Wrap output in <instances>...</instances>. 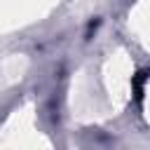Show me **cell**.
<instances>
[{
  "mask_svg": "<svg viewBox=\"0 0 150 150\" xmlns=\"http://www.w3.org/2000/svg\"><path fill=\"white\" fill-rule=\"evenodd\" d=\"M148 77H150V73H138L134 77V91H136V98L138 101L143 98V80H148Z\"/></svg>",
  "mask_w": 150,
  "mask_h": 150,
  "instance_id": "1",
  "label": "cell"
}]
</instances>
